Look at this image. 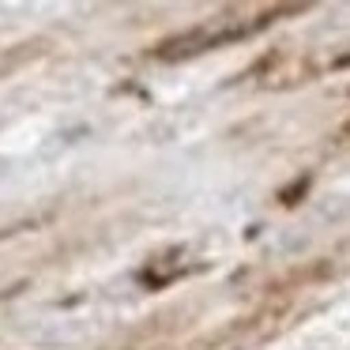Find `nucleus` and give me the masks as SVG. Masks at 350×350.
I'll return each instance as SVG.
<instances>
[{
	"instance_id": "nucleus-1",
	"label": "nucleus",
	"mask_w": 350,
	"mask_h": 350,
	"mask_svg": "<svg viewBox=\"0 0 350 350\" xmlns=\"http://www.w3.org/2000/svg\"><path fill=\"white\" fill-rule=\"evenodd\" d=\"M301 12V4H290V8H264L256 16H215L207 23H196L189 31L174 34V38H162L159 46L151 49L154 61H185V57H196V53H207V49H219L226 42H241L249 34L264 31L267 23H275L279 16H294Z\"/></svg>"
},
{
	"instance_id": "nucleus-2",
	"label": "nucleus",
	"mask_w": 350,
	"mask_h": 350,
	"mask_svg": "<svg viewBox=\"0 0 350 350\" xmlns=\"http://www.w3.org/2000/svg\"><path fill=\"white\" fill-rule=\"evenodd\" d=\"M275 320H279L275 312H260V317L237 320V324L222 327L219 335H211V339L196 342V347H189V350H249L275 332Z\"/></svg>"
},
{
	"instance_id": "nucleus-3",
	"label": "nucleus",
	"mask_w": 350,
	"mask_h": 350,
	"mask_svg": "<svg viewBox=\"0 0 350 350\" xmlns=\"http://www.w3.org/2000/svg\"><path fill=\"white\" fill-rule=\"evenodd\" d=\"M342 139H350V117H347V124H342Z\"/></svg>"
}]
</instances>
